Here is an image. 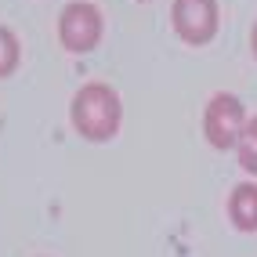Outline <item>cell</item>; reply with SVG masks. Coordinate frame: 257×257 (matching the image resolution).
<instances>
[{"instance_id":"cell-1","label":"cell","mask_w":257,"mask_h":257,"mask_svg":"<svg viewBox=\"0 0 257 257\" xmlns=\"http://www.w3.org/2000/svg\"><path fill=\"white\" fill-rule=\"evenodd\" d=\"M73 123L83 138H112L119 127V98L109 83H83L73 98Z\"/></svg>"},{"instance_id":"cell-2","label":"cell","mask_w":257,"mask_h":257,"mask_svg":"<svg viewBox=\"0 0 257 257\" xmlns=\"http://www.w3.org/2000/svg\"><path fill=\"white\" fill-rule=\"evenodd\" d=\"M246 127V116H243V101L235 94H214L207 116H203V131H207L210 145L217 149H232L239 142V134Z\"/></svg>"},{"instance_id":"cell-3","label":"cell","mask_w":257,"mask_h":257,"mask_svg":"<svg viewBox=\"0 0 257 257\" xmlns=\"http://www.w3.org/2000/svg\"><path fill=\"white\" fill-rule=\"evenodd\" d=\"M58 37L69 51H87L101 37V15L94 4H69L58 19Z\"/></svg>"},{"instance_id":"cell-4","label":"cell","mask_w":257,"mask_h":257,"mask_svg":"<svg viewBox=\"0 0 257 257\" xmlns=\"http://www.w3.org/2000/svg\"><path fill=\"white\" fill-rule=\"evenodd\" d=\"M174 29L188 44H203L217 29V4L214 0H174Z\"/></svg>"},{"instance_id":"cell-5","label":"cell","mask_w":257,"mask_h":257,"mask_svg":"<svg viewBox=\"0 0 257 257\" xmlns=\"http://www.w3.org/2000/svg\"><path fill=\"white\" fill-rule=\"evenodd\" d=\"M228 214L235 221V228H243V232H253L257 228V185L253 181H243V185L232 188Z\"/></svg>"},{"instance_id":"cell-6","label":"cell","mask_w":257,"mask_h":257,"mask_svg":"<svg viewBox=\"0 0 257 257\" xmlns=\"http://www.w3.org/2000/svg\"><path fill=\"white\" fill-rule=\"evenodd\" d=\"M235 152H239V163H243L250 174H257V116L246 119V127L235 142Z\"/></svg>"},{"instance_id":"cell-7","label":"cell","mask_w":257,"mask_h":257,"mask_svg":"<svg viewBox=\"0 0 257 257\" xmlns=\"http://www.w3.org/2000/svg\"><path fill=\"white\" fill-rule=\"evenodd\" d=\"M15 62H19V40H15V33L0 26V76H8L15 69Z\"/></svg>"},{"instance_id":"cell-8","label":"cell","mask_w":257,"mask_h":257,"mask_svg":"<svg viewBox=\"0 0 257 257\" xmlns=\"http://www.w3.org/2000/svg\"><path fill=\"white\" fill-rule=\"evenodd\" d=\"M253 55H257V22H253Z\"/></svg>"}]
</instances>
